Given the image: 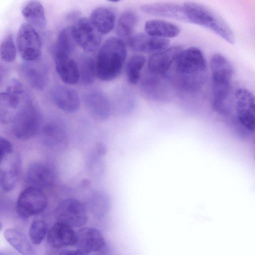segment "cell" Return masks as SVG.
<instances>
[{"instance_id": "cell-1", "label": "cell", "mask_w": 255, "mask_h": 255, "mask_svg": "<svg viewBox=\"0 0 255 255\" xmlns=\"http://www.w3.org/2000/svg\"><path fill=\"white\" fill-rule=\"evenodd\" d=\"M174 70L180 86L188 92H196L207 78V62L201 50L191 47L182 50L175 61Z\"/></svg>"}, {"instance_id": "cell-2", "label": "cell", "mask_w": 255, "mask_h": 255, "mask_svg": "<svg viewBox=\"0 0 255 255\" xmlns=\"http://www.w3.org/2000/svg\"><path fill=\"white\" fill-rule=\"evenodd\" d=\"M127 54V47L122 39L117 37L107 39L95 61L96 76L104 81L116 78L121 72Z\"/></svg>"}, {"instance_id": "cell-3", "label": "cell", "mask_w": 255, "mask_h": 255, "mask_svg": "<svg viewBox=\"0 0 255 255\" xmlns=\"http://www.w3.org/2000/svg\"><path fill=\"white\" fill-rule=\"evenodd\" d=\"M183 7L186 21L210 29L230 44L235 43V35L230 27L210 8L191 1L184 3Z\"/></svg>"}, {"instance_id": "cell-4", "label": "cell", "mask_w": 255, "mask_h": 255, "mask_svg": "<svg viewBox=\"0 0 255 255\" xmlns=\"http://www.w3.org/2000/svg\"><path fill=\"white\" fill-rule=\"evenodd\" d=\"M31 101L22 83L17 79L11 80L5 91L0 95L1 123L10 124L18 112Z\"/></svg>"}, {"instance_id": "cell-5", "label": "cell", "mask_w": 255, "mask_h": 255, "mask_svg": "<svg viewBox=\"0 0 255 255\" xmlns=\"http://www.w3.org/2000/svg\"><path fill=\"white\" fill-rule=\"evenodd\" d=\"M42 118L32 101L24 106L11 122L12 134L20 140L28 139L39 130Z\"/></svg>"}, {"instance_id": "cell-6", "label": "cell", "mask_w": 255, "mask_h": 255, "mask_svg": "<svg viewBox=\"0 0 255 255\" xmlns=\"http://www.w3.org/2000/svg\"><path fill=\"white\" fill-rule=\"evenodd\" d=\"M19 53L24 61H37L41 52V43L38 32L32 26L25 22L19 28L16 36Z\"/></svg>"}, {"instance_id": "cell-7", "label": "cell", "mask_w": 255, "mask_h": 255, "mask_svg": "<svg viewBox=\"0 0 255 255\" xmlns=\"http://www.w3.org/2000/svg\"><path fill=\"white\" fill-rule=\"evenodd\" d=\"M47 204V197L41 189L28 186L19 195L16 212L21 218H27L42 212Z\"/></svg>"}, {"instance_id": "cell-8", "label": "cell", "mask_w": 255, "mask_h": 255, "mask_svg": "<svg viewBox=\"0 0 255 255\" xmlns=\"http://www.w3.org/2000/svg\"><path fill=\"white\" fill-rule=\"evenodd\" d=\"M57 222L71 227H81L87 222L88 216L85 206L79 200L67 198L60 202L55 209Z\"/></svg>"}, {"instance_id": "cell-9", "label": "cell", "mask_w": 255, "mask_h": 255, "mask_svg": "<svg viewBox=\"0 0 255 255\" xmlns=\"http://www.w3.org/2000/svg\"><path fill=\"white\" fill-rule=\"evenodd\" d=\"M71 28L77 45L84 50L93 52L99 47L101 42V34L94 26L90 19L81 18Z\"/></svg>"}, {"instance_id": "cell-10", "label": "cell", "mask_w": 255, "mask_h": 255, "mask_svg": "<svg viewBox=\"0 0 255 255\" xmlns=\"http://www.w3.org/2000/svg\"><path fill=\"white\" fill-rule=\"evenodd\" d=\"M236 110L240 123L250 131L255 130V96L245 88L236 90L234 95Z\"/></svg>"}, {"instance_id": "cell-11", "label": "cell", "mask_w": 255, "mask_h": 255, "mask_svg": "<svg viewBox=\"0 0 255 255\" xmlns=\"http://www.w3.org/2000/svg\"><path fill=\"white\" fill-rule=\"evenodd\" d=\"M53 180V170L47 163L35 162L28 166L26 172V181L29 186L42 190L50 186Z\"/></svg>"}, {"instance_id": "cell-12", "label": "cell", "mask_w": 255, "mask_h": 255, "mask_svg": "<svg viewBox=\"0 0 255 255\" xmlns=\"http://www.w3.org/2000/svg\"><path fill=\"white\" fill-rule=\"evenodd\" d=\"M105 245L104 237L96 228H83L77 233L75 245L85 255L101 250Z\"/></svg>"}, {"instance_id": "cell-13", "label": "cell", "mask_w": 255, "mask_h": 255, "mask_svg": "<svg viewBox=\"0 0 255 255\" xmlns=\"http://www.w3.org/2000/svg\"><path fill=\"white\" fill-rule=\"evenodd\" d=\"M50 93L52 101L61 110L73 113L79 109L80 99L74 89L62 85H56L51 88Z\"/></svg>"}, {"instance_id": "cell-14", "label": "cell", "mask_w": 255, "mask_h": 255, "mask_svg": "<svg viewBox=\"0 0 255 255\" xmlns=\"http://www.w3.org/2000/svg\"><path fill=\"white\" fill-rule=\"evenodd\" d=\"M128 44L131 49L144 53H155L166 49L169 41L167 39L159 38L140 33L130 36Z\"/></svg>"}, {"instance_id": "cell-15", "label": "cell", "mask_w": 255, "mask_h": 255, "mask_svg": "<svg viewBox=\"0 0 255 255\" xmlns=\"http://www.w3.org/2000/svg\"><path fill=\"white\" fill-rule=\"evenodd\" d=\"M180 46H174L152 54L148 60V68L154 74L161 75L167 72L182 50Z\"/></svg>"}, {"instance_id": "cell-16", "label": "cell", "mask_w": 255, "mask_h": 255, "mask_svg": "<svg viewBox=\"0 0 255 255\" xmlns=\"http://www.w3.org/2000/svg\"><path fill=\"white\" fill-rule=\"evenodd\" d=\"M77 233L72 227L64 223L57 222L48 231L47 241L55 248H61L76 244Z\"/></svg>"}, {"instance_id": "cell-17", "label": "cell", "mask_w": 255, "mask_h": 255, "mask_svg": "<svg viewBox=\"0 0 255 255\" xmlns=\"http://www.w3.org/2000/svg\"><path fill=\"white\" fill-rule=\"evenodd\" d=\"M84 102L88 110L101 120H106L110 116L112 105L107 97L99 91H92L84 96Z\"/></svg>"}, {"instance_id": "cell-18", "label": "cell", "mask_w": 255, "mask_h": 255, "mask_svg": "<svg viewBox=\"0 0 255 255\" xmlns=\"http://www.w3.org/2000/svg\"><path fill=\"white\" fill-rule=\"evenodd\" d=\"M141 10L146 14L186 21L183 5L170 2H157L145 4Z\"/></svg>"}, {"instance_id": "cell-19", "label": "cell", "mask_w": 255, "mask_h": 255, "mask_svg": "<svg viewBox=\"0 0 255 255\" xmlns=\"http://www.w3.org/2000/svg\"><path fill=\"white\" fill-rule=\"evenodd\" d=\"M12 153L8 156V162L6 160H0V163H3L4 166H0V184L5 192H9L14 188L19 175L20 160L16 155L11 158Z\"/></svg>"}, {"instance_id": "cell-20", "label": "cell", "mask_w": 255, "mask_h": 255, "mask_svg": "<svg viewBox=\"0 0 255 255\" xmlns=\"http://www.w3.org/2000/svg\"><path fill=\"white\" fill-rule=\"evenodd\" d=\"M36 61H24L20 69L24 78L29 84L37 90L43 89L47 82V72L46 68Z\"/></svg>"}, {"instance_id": "cell-21", "label": "cell", "mask_w": 255, "mask_h": 255, "mask_svg": "<svg viewBox=\"0 0 255 255\" xmlns=\"http://www.w3.org/2000/svg\"><path fill=\"white\" fill-rule=\"evenodd\" d=\"M212 82L231 83L234 73L230 62L222 54H214L210 59Z\"/></svg>"}, {"instance_id": "cell-22", "label": "cell", "mask_w": 255, "mask_h": 255, "mask_svg": "<svg viewBox=\"0 0 255 255\" xmlns=\"http://www.w3.org/2000/svg\"><path fill=\"white\" fill-rule=\"evenodd\" d=\"M116 19L115 11L108 7L101 6L91 12L90 20L101 34H107L113 29Z\"/></svg>"}, {"instance_id": "cell-23", "label": "cell", "mask_w": 255, "mask_h": 255, "mask_svg": "<svg viewBox=\"0 0 255 255\" xmlns=\"http://www.w3.org/2000/svg\"><path fill=\"white\" fill-rule=\"evenodd\" d=\"M55 68L57 74L66 84L74 85L80 79L78 64L70 57H54Z\"/></svg>"}, {"instance_id": "cell-24", "label": "cell", "mask_w": 255, "mask_h": 255, "mask_svg": "<svg viewBox=\"0 0 255 255\" xmlns=\"http://www.w3.org/2000/svg\"><path fill=\"white\" fill-rule=\"evenodd\" d=\"M21 13L27 23L35 28L43 30L47 21L42 4L37 0L27 1L22 6Z\"/></svg>"}, {"instance_id": "cell-25", "label": "cell", "mask_w": 255, "mask_h": 255, "mask_svg": "<svg viewBox=\"0 0 255 255\" xmlns=\"http://www.w3.org/2000/svg\"><path fill=\"white\" fill-rule=\"evenodd\" d=\"M146 33L159 38L167 39L177 36L181 30L173 23L160 19H152L144 25Z\"/></svg>"}, {"instance_id": "cell-26", "label": "cell", "mask_w": 255, "mask_h": 255, "mask_svg": "<svg viewBox=\"0 0 255 255\" xmlns=\"http://www.w3.org/2000/svg\"><path fill=\"white\" fill-rule=\"evenodd\" d=\"M41 137L44 144L49 147L59 145L66 137L63 124L58 122L46 124L41 129Z\"/></svg>"}, {"instance_id": "cell-27", "label": "cell", "mask_w": 255, "mask_h": 255, "mask_svg": "<svg viewBox=\"0 0 255 255\" xmlns=\"http://www.w3.org/2000/svg\"><path fill=\"white\" fill-rule=\"evenodd\" d=\"M76 44L71 27L62 28L57 35L54 47V57H70L75 50Z\"/></svg>"}, {"instance_id": "cell-28", "label": "cell", "mask_w": 255, "mask_h": 255, "mask_svg": "<svg viewBox=\"0 0 255 255\" xmlns=\"http://www.w3.org/2000/svg\"><path fill=\"white\" fill-rule=\"evenodd\" d=\"M4 236L7 242L22 255H36L27 237L19 231L14 229H6Z\"/></svg>"}, {"instance_id": "cell-29", "label": "cell", "mask_w": 255, "mask_h": 255, "mask_svg": "<svg viewBox=\"0 0 255 255\" xmlns=\"http://www.w3.org/2000/svg\"><path fill=\"white\" fill-rule=\"evenodd\" d=\"M138 22L136 13L131 10H126L118 18L117 26V34L121 37L129 36Z\"/></svg>"}, {"instance_id": "cell-30", "label": "cell", "mask_w": 255, "mask_h": 255, "mask_svg": "<svg viewBox=\"0 0 255 255\" xmlns=\"http://www.w3.org/2000/svg\"><path fill=\"white\" fill-rule=\"evenodd\" d=\"M146 62L144 56L134 54L131 56L126 65V75L131 84H136L140 78V72Z\"/></svg>"}, {"instance_id": "cell-31", "label": "cell", "mask_w": 255, "mask_h": 255, "mask_svg": "<svg viewBox=\"0 0 255 255\" xmlns=\"http://www.w3.org/2000/svg\"><path fill=\"white\" fill-rule=\"evenodd\" d=\"M79 64V80L84 85L91 84L96 76L95 61L90 57H84Z\"/></svg>"}, {"instance_id": "cell-32", "label": "cell", "mask_w": 255, "mask_h": 255, "mask_svg": "<svg viewBox=\"0 0 255 255\" xmlns=\"http://www.w3.org/2000/svg\"><path fill=\"white\" fill-rule=\"evenodd\" d=\"M47 232V226L45 221L41 220L33 221L29 229L30 242L35 245L41 243Z\"/></svg>"}, {"instance_id": "cell-33", "label": "cell", "mask_w": 255, "mask_h": 255, "mask_svg": "<svg viewBox=\"0 0 255 255\" xmlns=\"http://www.w3.org/2000/svg\"><path fill=\"white\" fill-rule=\"evenodd\" d=\"M0 54L1 59L6 63H11L15 60L16 50L11 34H7L1 41Z\"/></svg>"}, {"instance_id": "cell-34", "label": "cell", "mask_w": 255, "mask_h": 255, "mask_svg": "<svg viewBox=\"0 0 255 255\" xmlns=\"http://www.w3.org/2000/svg\"><path fill=\"white\" fill-rule=\"evenodd\" d=\"M0 160L3 159L13 153L11 143L5 138L0 137Z\"/></svg>"}, {"instance_id": "cell-35", "label": "cell", "mask_w": 255, "mask_h": 255, "mask_svg": "<svg viewBox=\"0 0 255 255\" xmlns=\"http://www.w3.org/2000/svg\"><path fill=\"white\" fill-rule=\"evenodd\" d=\"M59 255H85L81 251L77 250H65L61 252Z\"/></svg>"}, {"instance_id": "cell-36", "label": "cell", "mask_w": 255, "mask_h": 255, "mask_svg": "<svg viewBox=\"0 0 255 255\" xmlns=\"http://www.w3.org/2000/svg\"><path fill=\"white\" fill-rule=\"evenodd\" d=\"M0 255H16L15 254L11 253V252H0Z\"/></svg>"}]
</instances>
